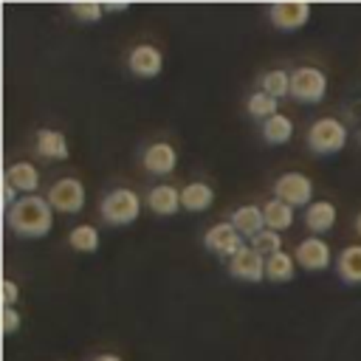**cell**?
I'll return each instance as SVG.
<instances>
[{"label":"cell","mask_w":361,"mask_h":361,"mask_svg":"<svg viewBox=\"0 0 361 361\" xmlns=\"http://www.w3.org/2000/svg\"><path fill=\"white\" fill-rule=\"evenodd\" d=\"M355 234H358V237H361V214H358V217H355Z\"/></svg>","instance_id":"33"},{"label":"cell","mask_w":361,"mask_h":361,"mask_svg":"<svg viewBox=\"0 0 361 361\" xmlns=\"http://www.w3.org/2000/svg\"><path fill=\"white\" fill-rule=\"evenodd\" d=\"M327 93V76L316 65H299L290 71V99L299 104H319Z\"/></svg>","instance_id":"4"},{"label":"cell","mask_w":361,"mask_h":361,"mask_svg":"<svg viewBox=\"0 0 361 361\" xmlns=\"http://www.w3.org/2000/svg\"><path fill=\"white\" fill-rule=\"evenodd\" d=\"M141 164L149 175H169L178 164V149L169 141H155L149 147H144L141 152Z\"/></svg>","instance_id":"12"},{"label":"cell","mask_w":361,"mask_h":361,"mask_svg":"<svg viewBox=\"0 0 361 361\" xmlns=\"http://www.w3.org/2000/svg\"><path fill=\"white\" fill-rule=\"evenodd\" d=\"M336 271L341 276V282L347 285H361V243L344 245L336 262Z\"/></svg>","instance_id":"19"},{"label":"cell","mask_w":361,"mask_h":361,"mask_svg":"<svg viewBox=\"0 0 361 361\" xmlns=\"http://www.w3.org/2000/svg\"><path fill=\"white\" fill-rule=\"evenodd\" d=\"M228 274H231L234 279H240V282L257 285V282L265 279V257L257 254L251 245H245L237 257L228 259Z\"/></svg>","instance_id":"9"},{"label":"cell","mask_w":361,"mask_h":361,"mask_svg":"<svg viewBox=\"0 0 361 361\" xmlns=\"http://www.w3.org/2000/svg\"><path fill=\"white\" fill-rule=\"evenodd\" d=\"M214 203V189L203 180H192L180 189V206L183 212H206Z\"/></svg>","instance_id":"18"},{"label":"cell","mask_w":361,"mask_h":361,"mask_svg":"<svg viewBox=\"0 0 361 361\" xmlns=\"http://www.w3.org/2000/svg\"><path fill=\"white\" fill-rule=\"evenodd\" d=\"M290 135H293V121H290L288 116L276 113V116H271L268 121H262V138H265V144L282 147V144L290 141Z\"/></svg>","instance_id":"20"},{"label":"cell","mask_w":361,"mask_h":361,"mask_svg":"<svg viewBox=\"0 0 361 361\" xmlns=\"http://www.w3.org/2000/svg\"><path fill=\"white\" fill-rule=\"evenodd\" d=\"M265 279H268V282H276V285L290 282V279H293V257L285 254V251L268 257V259H265Z\"/></svg>","instance_id":"23"},{"label":"cell","mask_w":361,"mask_h":361,"mask_svg":"<svg viewBox=\"0 0 361 361\" xmlns=\"http://www.w3.org/2000/svg\"><path fill=\"white\" fill-rule=\"evenodd\" d=\"M245 107H248V116L268 121L271 116H276V113H279V99H274V96H268V93L257 90V93H251V96H248Z\"/></svg>","instance_id":"25"},{"label":"cell","mask_w":361,"mask_h":361,"mask_svg":"<svg viewBox=\"0 0 361 361\" xmlns=\"http://www.w3.org/2000/svg\"><path fill=\"white\" fill-rule=\"evenodd\" d=\"M99 214L107 226H130L141 214V197L124 186L110 189L99 203Z\"/></svg>","instance_id":"3"},{"label":"cell","mask_w":361,"mask_h":361,"mask_svg":"<svg viewBox=\"0 0 361 361\" xmlns=\"http://www.w3.org/2000/svg\"><path fill=\"white\" fill-rule=\"evenodd\" d=\"M127 65H130V71H133L138 79H152V76H158L161 68H164V54H161L155 45L141 42V45H135V48L130 51Z\"/></svg>","instance_id":"11"},{"label":"cell","mask_w":361,"mask_h":361,"mask_svg":"<svg viewBox=\"0 0 361 361\" xmlns=\"http://www.w3.org/2000/svg\"><path fill=\"white\" fill-rule=\"evenodd\" d=\"M296 262L305 268V271H324L330 268L333 262V254H330V245L322 240V237H305L296 251H293Z\"/></svg>","instance_id":"10"},{"label":"cell","mask_w":361,"mask_h":361,"mask_svg":"<svg viewBox=\"0 0 361 361\" xmlns=\"http://www.w3.org/2000/svg\"><path fill=\"white\" fill-rule=\"evenodd\" d=\"M102 6H104V11L113 14V11H127L133 3H127V0H110V3H102Z\"/></svg>","instance_id":"31"},{"label":"cell","mask_w":361,"mask_h":361,"mask_svg":"<svg viewBox=\"0 0 361 361\" xmlns=\"http://www.w3.org/2000/svg\"><path fill=\"white\" fill-rule=\"evenodd\" d=\"M90 361H121V358L113 355V353H102V355H96V358H90Z\"/></svg>","instance_id":"32"},{"label":"cell","mask_w":361,"mask_h":361,"mask_svg":"<svg viewBox=\"0 0 361 361\" xmlns=\"http://www.w3.org/2000/svg\"><path fill=\"white\" fill-rule=\"evenodd\" d=\"M203 245L212 251V254H217V257H237L243 248H245V237L228 223V220H220V223H214V226H209L206 228V234H203Z\"/></svg>","instance_id":"6"},{"label":"cell","mask_w":361,"mask_h":361,"mask_svg":"<svg viewBox=\"0 0 361 361\" xmlns=\"http://www.w3.org/2000/svg\"><path fill=\"white\" fill-rule=\"evenodd\" d=\"M6 223L17 237H25V240L48 237L54 228V206L48 203V197L23 195L14 206L6 209Z\"/></svg>","instance_id":"1"},{"label":"cell","mask_w":361,"mask_h":361,"mask_svg":"<svg viewBox=\"0 0 361 361\" xmlns=\"http://www.w3.org/2000/svg\"><path fill=\"white\" fill-rule=\"evenodd\" d=\"M48 203L54 206V212L62 214H79L85 209V186L79 178H59L54 180V186L48 189Z\"/></svg>","instance_id":"7"},{"label":"cell","mask_w":361,"mask_h":361,"mask_svg":"<svg viewBox=\"0 0 361 361\" xmlns=\"http://www.w3.org/2000/svg\"><path fill=\"white\" fill-rule=\"evenodd\" d=\"M6 180L20 192V197L23 195H34L37 186H39V169L34 164H28V161H17V164H11L6 169Z\"/></svg>","instance_id":"17"},{"label":"cell","mask_w":361,"mask_h":361,"mask_svg":"<svg viewBox=\"0 0 361 361\" xmlns=\"http://www.w3.org/2000/svg\"><path fill=\"white\" fill-rule=\"evenodd\" d=\"M259 90L279 99V96H290V73L282 71V68H274L268 73L259 76Z\"/></svg>","instance_id":"24"},{"label":"cell","mask_w":361,"mask_h":361,"mask_svg":"<svg viewBox=\"0 0 361 361\" xmlns=\"http://www.w3.org/2000/svg\"><path fill=\"white\" fill-rule=\"evenodd\" d=\"M147 206H149L152 214H158V217H172V214H178V209H183V206H180V192H178L175 186H169V183L152 186V189L147 192Z\"/></svg>","instance_id":"15"},{"label":"cell","mask_w":361,"mask_h":361,"mask_svg":"<svg viewBox=\"0 0 361 361\" xmlns=\"http://www.w3.org/2000/svg\"><path fill=\"white\" fill-rule=\"evenodd\" d=\"M271 23L279 31H299L307 20H310V3L307 0H282V3H271L268 8Z\"/></svg>","instance_id":"8"},{"label":"cell","mask_w":361,"mask_h":361,"mask_svg":"<svg viewBox=\"0 0 361 361\" xmlns=\"http://www.w3.org/2000/svg\"><path fill=\"white\" fill-rule=\"evenodd\" d=\"M20 324H23V316L14 307H3V330L6 333H17Z\"/></svg>","instance_id":"29"},{"label":"cell","mask_w":361,"mask_h":361,"mask_svg":"<svg viewBox=\"0 0 361 361\" xmlns=\"http://www.w3.org/2000/svg\"><path fill=\"white\" fill-rule=\"evenodd\" d=\"M274 197L288 206H310L313 203V180L305 172H282L274 180Z\"/></svg>","instance_id":"5"},{"label":"cell","mask_w":361,"mask_h":361,"mask_svg":"<svg viewBox=\"0 0 361 361\" xmlns=\"http://www.w3.org/2000/svg\"><path fill=\"white\" fill-rule=\"evenodd\" d=\"M251 248L268 259V257H274V254H279V251H282V234H279V231L265 228V231H259V234L251 240Z\"/></svg>","instance_id":"26"},{"label":"cell","mask_w":361,"mask_h":361,"mask_svg":"<svg viewBox=\"0 0 361 361\" xmlns=\"http://www.w3.org/2000/svg\"><path fill=\"white\" fill-rule=\"evenodd\" d=\"M34 147H37V155H42L48 161H68V155H71L65 133L51 130V127L37 130V144Z\"/></svg>","instance_id":"14"},{"label":"cell","mask_w":361,"mask_h":361,"mask_svg":"<svg viewBox=\"0 0 361 361\" xmlns=\"http://www.w3.org/2000/svg\"><path fill=\"white\" fill-rule=\"evenodd\" d=\"M347 138H350V130L344 121L333 118V116H324V118H316L310 127H307V149L313 155H336L347 147Z\"/></svg>","instance_id":"2"},{"label":"cell","mask_w":361,"mask_h":361,"mask_svg":"<svg viewBox=\"0 0 361 361\" xmlns=\"http://www.w3.org/2000/svg\"><path fill=\"white\" fill-rule=\"evenodd\" d=\"M262 212H265V226H268L271 231H288V228L293 226V206L282 203L279 197H271V200L262 206Z\"/></svg>","instance_id":"21"},{"label":"cell","mask_w":361,"mask_h":361,"mask_svg":"<svg viewBox=\"0 0 361 361\" xmlns=\"http://www.w3.org/2000/svg\"><path fill=\"white\" fill-rule=\"evenodd\" d=\"M17 195H20V192H17V189H14V186H11V183L3 178V203H6V209H8V206H14V203L20 200Z\"/></svg>","instance_id":"30"},{"label":"cell","mask_w":361,"mask_h":361,"mask_svg":"<svg viewBox=\"0 0 361 361\" xmlns=\"http://www.w3.org/2000/svg\"><path fill=\"white\" fill-rule=\"evenodd\" d=\"M228 223L245 237V240H254L259 231H265V212L262 206H254V203H245V206H237L228 217Z\"/></svg>","instance_id":"13"},{"label":"cell","mask_w":361,"mask_h":361,"mask_svg":"<svg viewBox=\"0 0 361 361\" xmlns=\"http://www.w3.org/2000/svg\"><path fill=\"white\" fill-rule=\"evenodd\" d=\"M68 11L82 23H96V20H102L104 6L96 0H76V3H68Z\"/></svg>","instance_id":"27"},{"label":"cell","mask_w":361,"mask_h":361,"mask_svg":"<svg viewBox=\"0 0 361 361\" xmlns=\"http://www.w3.org/2000/svg\"><path fill=\"white\" fill-rule=\"evenodd\" d=\"M0 290H3V302H6V307H14V305L20 302V285H17L14 279H3Z\"/></svg>","instance_id":"28"},{"label":"cell","mask_w":361,"mask_h":361,"mask_svg":"<svg viewBox=\"0 0 361 361\" xmlns=\"http://www.w3.org/2000/svg\"><path fill=\"white\" fill-rule=\"evenodd\" d=\"M99 243H102L99 240V228L90 226V223H82V226L71 228V234H68V245L73 251H79V254H93L99 248Z\"/></svg>","instance_id":"22"},{"label":"cell","mask_w":361,"mask_h":361,"mask_svg":"<svg viewBox=\"0 0 361 361\" xmlns=\"http://www.w3.org/2000/svg\"><path fill=\"white\" fill-rule=\"evenodd\" d=\"M336 217H338V212L330 200H313L305 209V226H307V231H313V237L330 231L336 226Z\"/></svg>","instance_id":"16"}]
</instances>
